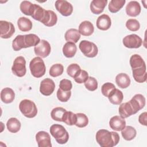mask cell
<instances>
[{"label":"cell","mask_w":147,"mask_h":147,"mask_svg":"<svg viewBox=\"0 0 147 147\" xmlns=\"http://www.w3.org/2000/svg\"><path fill=\"white\" fill-rule=\"evenodd\" d=\"M55 89V83L53 80L49 78L43 79L40 85V91L45 96L51 95Z\"/></svg>","instance_id":"7c38bea8"},{"label":"cell","mask_w":147,"mask_h":147,"mask_svg":"<svg viewBox=\"0 0 147 147\" xmlns=\"http://www.w3.org/2000/svg\"><path fill=\"white\" fill-rule=\"evenodd\" d=\"M125 2V0H111L109 4V10L112 13H115L123 7Z\"/></svg>","instance_id":"1f68e13d"},{"label":"cell","mask_w":147,"mask_h":147,"mask_svg":"<svg viewBox=\"0 0 147 147\" xmlns=\"http://www.w3.org/2000/svg\"><path fill=\"white\" fill-rule=\"evenodd\" d=\"M126 27L127 29L132 32H136L139 30L140 24L138 20L136 19L130 18L126 22Z\"/></svg>","instance_id":"b9f144b4"},{"label":"cell","mask_w":147,"mask_h":147,"mask_svg":"<svg viewBox=\"0 0 147 147\" xmlns=\"http://www.w3.org/2000/svg\"><path fill=\"white\" fill-rule=\"evenodd\" d=\"M107 98L110 103L115 105H118L123 100V94L121 90L115 88Z\"/></svg>","instance_id":"cb8c5ba5"},{"label":"cell","mask_w":147,"mask_h":147,"mask_svg":"<svg viewBox=\"0 0 147 147\" xmlns=\"http://www.w3.org/2000/svg\"><path fill=\"white\" fill-rule=\"evenodd\" d=\"M31 74L35 78H39L43 76L46 72L45 63L40 57H34L29 63Z\"/></svg>","instance_id":"3957f363"},{"label":"cell","mask_w":147,"mask_h":147,"mask_svg":"<svg viewBox=\"0 0 147 147\" xmlns=\"http://www.w3.org/2000/svg\"><path fill=\"white\" fill-rule=\"evenodd\" d=\"M88 78V72L83 69H80L78 72L75 75L74 79L75 81L79 84L84 83Z\"/></svg>","instance_id":"ab89813d"},{"label":"cell","mask_w":147,"mask_h":147,"mask_svg":"<svg viewBox=\"0 0 147 147\" xmlns=\"http://www.w3.org/2000/svg\"><path fill=\"white\" fill-rule=\"evenodd\" d=\"M76 114V122L75 123V126L82 128L86 127L88 123V118L87 116L81 113H79Z\"/></svg>","instance_id":"74e56055"},{"label":"cell","mask_w":147,"mask_h":147,"mask_svg":"<svg viewBox=\"0 0 147 147\" xmlns=\"http://www.w3.org/2000/svg\"><path fill=\"white\" fill-rule=\"evenodd\" d=\"M131 104L135 114L144 107L146 103V99L144 95L137 94L129 101Z\"/></svg>","instance_id":"5bb4252c"},{"label":"cell","mask_w":147,"mask_h":147,"mask_svg":"<svg viewBox=\"0 0 147 147\" xmlns=\"http://www.w3.org/2000/svg\"><path fill=\"white\" fill-rule=\"evenodd\" d=\"M107 0H93L90 3L91 11L94 14L102 13L107 3Z\"/></svg>","instance_id":"ac0fdd59"},{"label":"cell","mask_w":147,"mask_h":147,"mask_svg":"<svg viewBox=\"0 0 147 147\" xmlns=\"http://www.w3.org/2000/svg\"><path fill=\"white\" fill-rule=\"evenodd\" d=\"M121 134L125 140L131 141L136 137L137 131L133 126H126L121 130Z\"/></svg>","instance_id":"4dcf8cb0"},{"label":"cell","mask_w":147,"mask_h":147,"mask_svg":"<svg viewBox=\"0 0 147 147\" xmlns=\"http://www.w3.org/2000/svg\"><path fill=\"white\" fill-rule=\"evenodd\" d=\"M12 48L15 51H19L22 48H25L24 35H18L13 40Z\"/></svg>","instance_id":"d590c367"},{"label":"cell","mask_w":147,"mask_h":147,"mask_svg":"<svg viewBox=\"0 0 147 147\" xmlns=\"http://www.w3.org/2000/svg\"><path fill=\"white\" fill-rule=\"evenodd\" d=\"M56 9L62 16L67 17L72 13L73 6L69 2L65 0H57L55 2Z\"/></svg>","instance_id":"8fae6325"},{"label":"cell","mask_w":147,"mask_h":147,"mask_svg":"<svg viewBox=\"0 0 147 147\" xmlns=\"http://www.w3.org/2000/svg\"><path fill=\"white\" fill-rule=\"evenodd\" d=\"M21 113L26 118H32L37 114V108L36 104L29 99L22 100L19 104Z\"/></svg>","instance_id":"277c9868"},{"label":"cell","mask_w":147,"mask_h":147,"mask_svg":"<svg viewBox=\"0 0 147 147\" xmlns=\"http://www.w3.org/2000/svg\"><path fill=\"white\" fill-rule=\"evenodd\" d=\"M129 63L132 69L146 67L145 62L142 57L138 54L133 55L130 58Z\"/></svg>","instance_id":"83f0119b"},{"label":"cell","mask_w":147,"mask_h":147,"mask_svg":"<svg viewBox=\"0 0 147 147\" xmlns=\"http://www.w3.org/2000/svg\"><path fill=\"white\" fill-rule=\"evenodd\" d=\"M48 10H45L38 5L34 4V7L31 17L34 20L38 21L45 25V23H46L48 19Z\"/></svg>","instance_id":"30bf717a"},{"label":"cell","mask_w":147,"mask_h":147,"mask_svg":"<svg viewBox=\"0 0 147 147\" xmlns=\"http://www.w3.org/2000/svg\"><path fill=\"white\" fill-rule=\"evenodd\" d=\"M15 98V92L13 89L6 87L1 92V99L5 103H10L13 102Z\"/></svg>","instance_id":"44dd1931"},{"label":"cell","mask_w":147,"mask_h":147,"mask_svg":"<svg viewBox=\"0 0 147 147\" xmlns=\"http://www.w3.org/2000/svg\"><path fill=\"white\" fill-rule=\"evenodd\" d=\"M79 48L83 54L90 58L95 57L98 53L97 46L92 42L87 40H82L79 45Z\"/></svg>","instance_id":"5b68a950"},{"label":"cell","mask_w":147,"mask_h":147,"mask_svg":"<svg viewBox=\"0 0 147 147\" xmlns=\"http://www.w3.org/2000/svg\"><path fill=\"white\" fill-rule=\"evenodd\" d=\"M6 126L8 131L13 133H16L20 131L21 124L20 121L17 118L13 117L7 120Z\"/></svg>","instance_id":"f546056e"},{"label":"cell","mask_w":147,"mask_h":147,"mask_svg":"<svg viewBox=\"0 0 147 147\" xmlns=\"http://www.w3.org/2000/svg\"><path fill=\"white\" fill-rule=\"evenodd\" d=\"M64 71V67L61 64L56 63L52 65L49 71V75L52 77L56 78L62 75Z\"/></svg>","instance_id":"8d00e7d4"},{"label":"cell","mask_w":147,"mask_h":147,"mask_svg":"<svg viewBox=\"0 0 147 147\" xmlns=\"http://www.w3.org/2000/svg\"><path fill=\"white\" fill-rule=\"evenodd\" d=\"M95 138L97 143L101 147H113L118 144L120 137L115 131L100 129L96 132Z\"/></svg>","instance_id":"6da1fadb"},{"label":"cell","mask_w":147,"mask_h":147,"mask_svg":"<svg viewBox=\"0 0 147 147\" xmlns=\"http://www.w3.org/2000/svg\"><path fill=\"white\" fill-rule=\"evenodd\" d=\"M14 32L15 28L11 22L3 20L0 21V36L2 38H10Z\"/></svg>","instance_id":"9c48e42d"},{"label":"cell","mask_w":147,"mask_h":147,"mask_svg":"<svg viewBox=\"0 0 147 147\" xmlns=\"http://www.w3.org/2000/svg\"><path fill=\"white\" fill-rule=\"evenodd\" d=\"M84 84L86 89L90 91H94L98 88V82L94 77L88 76V79L84 83Z\"/></svg>","instance_id":"f35d334b"},{"label":"cell","mask_w":147,"mask_h":147,"mask_svg":"<svg viewBox=\"0 0 147 147\" xmlns=\"http://www.w3.org/2000/svg\"><path fill=\"white\" fill-rule=\"evenodd\" d=\"M139 122L144 126L147 125V113L144 112L141 113L138 117Z\"/></svg>","instance_id":"7dc6e473"},{"label":"cell","mask_w":147,"mask_h":147,"mask_svg":"<svg viewBox=\"0 0 147 147\" xmlns=\"http://www.w3.org/2000/svg\"><path fill=\"white\" fill-rule=\"evenodd\" d=\"M115 88V86L114 84L110 82H107L102 85L101 87V92L105 96L108 97Z\"/></svg>","instance_id":"7bdbcfd3"},{"label":"cell","mask_w":147,"mask_h":147,"mask_svg":"<svg viewBox=\"0 0 147 147\" xmlns=\"http://www.w3.org/2000/svg\"><path fill=\"white\" fill-rule=\"evenodd\" d=\"M63 122L67 125H75L76 122V114L72 111H66L63 117Z\"/></svg>","instance_id":"e575fe53"},{"label":"cell","mask_w":147,"mask_h":147,"mask_svg":"<svg viewBox=\"0 0 147 147\" xmlns=\"http://www.w3.org/2000/svg\"><path fill=\"white\" fill-rule=\"evenodd\" d=\"M59 88L63 91H71L72 88L71 81L67 79L61 80L59 83Z\"/></svg>","instance_id":"bcb514c9"},{"label":"cell","mask_w":147,"mask_h":147,"mask_svg":"<svg viewBox=\"0 0 147 147\" xmlns=\"http://www.w3.org/2000/svg\"><path fill=\"white\" fill-rule=\"evenodd\" d=\"M48 12H49V15H48L49 16L48 17V19L47 20V21L46 22L44 25H45L46 26L51 27L56 24L57 21V16L56 14L52 10H49Z\"/></svg>","instance_id":"ee69618b"},{"label":"cell","mask_w":147,"mask_h":147,"mask_svg":"<svg viewBox=\"0 0 147 147\" xmlns=\"http://www.w3.org/2000/svg\"><path fill=\"white\" fill-rule=\"evenodd\" d=\"M96 27L99 30H107L111 25V20L108 15L103 14L98 17L96 20Z\"/></svg>","instance_id":"e0dca14e"},{"label":"cell","mask_w":147,"mask_h":147,"mask_svg":"<svg viewBox=\"0 0 147 147\" xmlns=\"http://www.w3.org/2000/svg\"><path fill=\"white\" fill-rule=\"evenodd\" d=\"M109 126L115 131H121L126 126V121L121 116L115 115L110 118Z\"/></svg>","instance_id":"9a60e30c"},{"label":"cell","mask_w":147,"mask_h":147,"mask_svg":"<svg viewBox=\"0 0 147 147\" xmlns=\"http://www.w3.org/2000/svg\"><path fill=\"white\" fill-rule=\"evenodd\" d=\"M35 54L41 58H45L48 56L51 51L50 44L45 40H41L40 42L34 48Z\"/></svg>","instance_id":"ba28073f"},{"label":"cell","mask_w":147,"mask_h":147,"mask_svg":"<svg viewBox=\"0 0 147 147\" xmlns=\"http://www.w3.org/2000/svg\"><path fill=\"white\" fill-rule=\"evenodd\" d=\"M63 53L68 58L74 57L77 51V47L75 43L72 42H67L63 47Z\"/></svg>","instance_id":"d4e9b609"},{"label":"cell","mask_w":147,"mask_h":147,"mask_svg":"<svg viewBox=\"0 0 147 147\" xmlns=\"http://www.w3.org/2000/svg\"><path fill=\"white\" fill-rule=\"evenodd\" d=\"M11 71L13 74L18 77H23L26 72V60L23 56L17 57L11 67Z\"/></svg>","instance_id":"8992f818"},{"label":"cell","mask_w":147,"mask_h":147,"mask_svg":"<svg viewBox=\"0 0 147 147\" xmlns=\"http://www.w3.org/2000/svg\"><path fill=\"white\" fill-rule=\"evenodd\" d=\"M33 7L34 4L27 1H22L20 6L21 11L26 16H32Z\"/></svg>","instance_id":"836d02e7"},{"label":"cell","mask_w":147,"mask_h":147,"mask_svg":"<svg viewBox=\"0 0 147 147\" xmlns=\"http://www.w3.org/2000/svg\"><path fill=\"white\" fill-rule=\"evenodd\" d=\"M56 95L59 100L61 102H66L69 99L71 96V91H63L59 88L57 91Z\"/></svg>","instance_id":"60d3db41"},{"label":"cell","mask_w":147,"mask_h":147,"mask_svg":"<svg viewBox=\"0 0 147 147\" xmlns=\"http://www.w3.org/2000/svg\"><path fill=\"white\" fill-rule=\"evenodd\" d=\"M40 38L35 34H28L24 35L25 48L35 47L40 42Z\"/></svg>","instance_id":"484cf974"},{"label":"cell","mask_w":147,"mask_h":147,"mask_svg":"<svg viewBox=\"0 0 147 147\" xmlns=\"http://www.w3.org/2000/svg\"><path fill=\"white\" fill-rule=\"evenodd\" d=\"M118 112L120 116L123 118H126L135 114L134 110L129 102L121 104L118 109Z\"/></svg>","instance_id":"ffe728a7"},{"label":"cell","mask_w":147,"mask_h":147,"mask_svg":"<svg viewBox=\"0 0 147 147\" xmlns=\"http://www.w3.org/2000/svg\"><path fill=\"white\" fill-rule=\"evenodd\" d=\"M64 37L67 42H72L75 44L80 38V34L78 29L72 28L66 31Z\"/></svg>","instance_id":"4316f807"},{"label":"cell","mask_w":147,"mask_h":147,"mask_svg":"<svg viewBox=\"0 0 147 147\" xmlns=\"http://www.w3.org/2000/svg\"><path fill=\"white\" fill-rule=\"evenodd\" d=\"M67 110L61 107H56L52 109L51 113V118L54 120L59 122H63V117L64 113Z\"/></svg>","instance_id":"d6a6232c"},{"label":"cell","mask_w":147,"mask_h":147,"mask_svg":"<svg viewBox=\"0 0 147 147\" xmlns=\"http://www.w3.org/2000/svg\"><path fill=\"white\" fill-rule=\"evenodd\" d=\"M133 76L138 83H144L146 80V67H141L132 69Z\"/></svg>","instance_id":"603a6c76"},{"label":"cell","mask_w":147,"mask_h":147,"mask_svg":"<svg viewBox=\"0 0 147 147\" xmlns=\"http://www.w3.org/2000/svg\"><path fill=\"white\" fill-rule=\"evenodd\" d=\"M123 45L127 48H138L142 44V38L136 34H131L125 36L122 40Z\"/></svg>","instance_id":"52a82bcc"},{"label":"cell","mask_w":147,"mask_h":147,"mask_svg":"<svg viewBox=\"0 0 147 147\" xmlns=\"http://www.w3.org/2000/svg\"><path fill=\"white\" fill-rule=\"evenodd\" d=\"M51 134L59 144H65L69 139V134L65 127L60 124H53L50 127Z\"/></svg>","instance_id":"7a4b0ae2"},{"label":"cell","mask_w":147,"mask_h":147,"mask_svg":"<svg viewBox=\"0 0 147 147\" xmlns=\"http://www.w3.org/2000/svg\"><path fill=\"white\" fill-rule=\"evenodd\" d=\"M115 82L119 88H126L130 86L131 80L127 74L125 73H120L116 76Z\"/></svg>","instance_id":"7402d4cb"},{"label":"cell","mask_w":147,"mask_h":147,"mask_svg":"<svg viewBox=\"0 0 147 147\" xmlns=\"http://www.w3.org/2000/svg\"><path fill=\"white\" fill-rule=\"evenodd\" d=\"M141 6L136 1H130L126 6V13L130 17H136L141 13Z\"/></svg>","instance_id":"2e32d148"},{"label":"cell","mask_w":147,"mask_h":147,"mask_svg":"<svg viewBox=\"0 0 147 147\" xmlns=\"http://www.w3.org/2000/svg\"><path fill=\"white\" fill-rule=\"evenodd\" d=\"M17 26L19 29L22 32L30 31L32 28V22L28 18L21 17L17 20Z\"/></svg>","instance_id":"f1b7e54d"},{"label":"cell","mask_w":147,"mask_h":147,"mask_svg":"<svg viewBox=\"0 0 147 147\" xmlns=\"http://www.w3.org/2000/svg\"><path fill=\"white\" fill-rule=\"evenodd\" d=\"M78 30L80 34L84 36H90L94 33V27L90 21H84L80 24Z\"/></svg>","instance_id":"d6986e66"},{"label":"cell","mask_w":147,"mask_h":147,"mask_svg":"<svg viewBox=\"0 0 147 147\" xmlns=\"http://www.w3.org/2000/svg\"><path fill=\"white\" fill-rule=\"evenodd\" d=\"M36 140L38 147H51V136L45 131H39L36 134Z\"/></svg>","instance_id":"4fadbf2b"},{"label":"cell","mask_w":147,"mask_h":147,"mask_svg":"<svg viewBox=\"0 0 147 147\" xmlns=\"http://www.w3.org/2000/svg\"><path fill=\"white\" fill-rule=\"evenodd\" d=\"M81 69L80 66L76 64V63H72L69 64L67 68V74L71 76V78H73L75 76V75Z\"/></svg>","instance_id":"f6af8a7d"}]
</instances>
